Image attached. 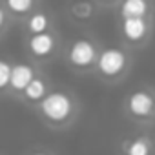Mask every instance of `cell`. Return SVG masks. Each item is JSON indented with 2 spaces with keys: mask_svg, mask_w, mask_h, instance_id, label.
Listing matches in <instances>:
<instances>
[{
  "mask_svg": "<svg viewBox=\"0 0 155 155\" xmlns=\"http://www.w3.org/2000/svg\"><path fill=\"white\" fill-rule=\"evenodd\" d=\"M81 101L73 91L51 90V93L33 110L38 120L51 131H66L81 117Z\"/></svg>",
  "mask_w": 155,
  "mask_h": 155,
  "instance_id": "obj_1",
  "label": "cell"
},
{
  "mask_svg": "<svg viewBox=\"0 0 155 155\" xmlns=\"http://www.w3.org/2000/svg\"><path fill=\"white\" fill-rule=\"evenodd\" d=\"M133 64L135 55L131 49L124 48L122 44H108L101 49L93 77L106 86H117L128 79Z\"/></svg>",
  "mask_w": 155,
  "mask_h": 155,
  "instance_id": "obj_2",
  "label": "cell"
},
{
  "mask_svg": "<svg viewBox=\"0 0 155 155\" xmlns=\"http://www.w3.org/2000/svg\"><path fill=\"white\" fill-rule=\"evenodd\" d=\"M101 49L102 46L91 35H82L73 38L64 48L62 58L75 75H93Z\"/></svg>",
  "mask_w": 155,
  "mask_h": 155,
  "instance_id": "obj_3",
  "label": "cell"
},
{
  "mask_svg": "<svg viewBox=\"0 0 155 155\" xmlns=\"http://www.w3.org/2000/svg\"><path fill=\"white\" fill-rule=\"evenodd\" d=\"M122 115L142 130L155 126V88L139 86L131 90L122 101Z\"/></svg>",
  "mask_w": 155,
  "mask_h": 155,
  "instance_id": "obj_4",
  "label": "cell"
},
{
  "mask_svg": "<svg viewBox=\"0 0 155 155\" xmlns=\"http://www.w3.org/2000/svg\"><path fill=\"white\" fill-rule=\"evenodd\" d=\"M64 40L58 29H51L38 35H24V51L29 60L38 64L40 68L62 57Z\"/></svg>",
  "mask_w": 155,
  "mask_h": 155,
  "instance_id": "obj_5",
  "label": "cell"
},
{
  "mask_svg": "<svg viewBox=\"0 0 155 155\" xmlns=\"http://www.w3.org/2000/svg\"><path fill=\"white\" fill-rule=\"evenodd\" d=\"M155 31L153 17H140V18H117V38L119 44L131 51H139L146 48Z\"/></svg>",
  "mask_w": 155,
  "mask_h": 155,
  "instance_id": "obj_6",
  "label": "cell"
},
{
  "mask_svg": "<svg viewBox=\"0 0 155 155\" xmlns=\"http://www.w3.org/2000/svg\"><path fill=\"white\" fill-rule=\"evenodd\" d=\"M42 71V68L38 64H35L33 60L26 58V60H15L13 64V77H11V84L8 88V91L2 95L4 99H11L17 101L22 97V93L28 90V86L35 81V77Z\"/></svg>",
  "mask_w": 155,
  "mask_h": 155,
  "instance_id": "obj_7",
  "label": "cell"
},
{
  "mask_svg": "<svg viewBox=\"0 0 155 155\" xmlns=\"http://www.w3.org/2000/svg\"><path fill=\"white\" fill-rule=\"evenodd\" d=\"M119 155H155V135L144 130L124 137L119 144Z\"/></svg>",
  "mask_w": 155,
  "mask_h": 155,
  "instance_id": "obj_8",
  "label": "cell"
},
{
  "mask_svg": "<svg viewBox=\"0 0 155 155\" xmlns=\"http://www.w3.org/2000/svg\"><path fill=\"white\" fill-rule=\"evenodd\" d=\"M51 90H53V82H51V79H49V75L42 69V71L35 77V81L28 86V90L22 93V97L18 99V102L24 104L26 108L35 110V108L51 93Z\"/></svg>",
  "mask_w": 155,
  "mask_h": 155,
  "instance_id": "obj_9",
  "label": "cell"
},
{
  "mask_svg": "<svg viewBox=\"0 0 155 155\" xmlns=\"http://www.w3.org/2000/svg\"><path fill=\"white\" fill-rule=\"evenodd\" d=\"M57 29L53 17L46 11V9H37L35 13H31L24 22H22V33L24 35H38V33H46Z\"/></svg>",
  "mask_w": 155,
  "mask_h": 155,
  "instance_id": "obj_10",
  "label": "cell"
},
{
  "mask_svg": "<svg viewBox=\"0 0 155 155\" xmlns=\"http://www.w3.org/2000/svg\"><path fill=\"white\" fill-rule=\"evenodd\" d=\"M153 17L151 0H122L117 6V18H140Z\"/></svg>",
  "mask_w": 155,
  "mask_h": 155,
  "instance_id": "obj_11",
  "label": "cell"
},
{
  "mask_svg": "<svg viewBox=\"0 0 155 155\" xmlns=\"http://www.w3.org/2000/svg\"><path fill=\"white\" fill-rule=\"evenodd\" d=\"M2 9L17 24H22L31 13L38 9V0H2Z\"/></svg>",
  "mask_w": 155,
  "mask_h": 155,
  "instance_id": "obj_12",
  "label": "cell"
},
{
  "mask_svg": "<svg viewBox=\"0 0 155 155\" xmlns=\"http://www.w3.org/2000/svg\"><path fill=\"white\" fill-rule=\"evenodd\" d=\"M95 15V4L90 0H77L69 6V17L79 22H88Z\"/></svg>",
  "mask_w": 155,
  "mask_h": 155,
  "instance_id": "obj_13",
  "label": "cell"
},
{
  "mask_svg": "<svg viewBox=\"0 0 155 155\" xmlns=\"http://www.w3.org/2000/svg\"><path fill=\"white\" fill-rule=\"evenodd\" d=\"M13 64L15 60L2 58L0 60V93H6L9 84H11V77H13Z\"/></svg>",
  "mask_w": 155,
  "mask_h": 155,
  "instance_id": "obj_14",
  "label": "cell"
},
{
  "mask_svg": "<svg viewBox=\"0 0 155 155\" xmlns=\"http://www.w3.org/2000/svg\"><path fill=\"white\" fill-rule=\"evenodd\" d=\"M17 22L4 11V9H0V37H2V40H6L8 38V35H9V29L15 26Z\"/></svg>",
  "mask_w": 155,
  "mask_h": 155,
  "instance_id": "obj_15",
  "label": "cell"
},
{
  "mask_svg": "<svg viewBox=\"0 0 155 155\" xmlns=\"http://www.w3.org/2000/svg\"><path fill=\"white\" fill-rule=\"evenodd\" d=\"M122 0H95V4L101 8H117Z\"/></svg>",
  "mask_w": 155,
  "mask_h": 155,
  "instance_id": "obj_16",
  "label": "cell"
},
{
  "mask_svg": "<svg viewBox=\"0 0 155 155\" xmlns=\"http://www.w3.org/2000/svg\"><path fill=\"white\" fill-rule=\"evenodd\" d=\"M26 155H55V151L46 150V148H38V150H31V151L26 153Z\"/></svg>",
  "mask_w": 155,
  "mask_h": 155,
  "instance_id": "obj_17",
  "label": "cell"
}]
</instances>
